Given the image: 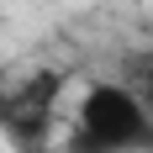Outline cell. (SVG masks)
I'll list each match as a JSON object with an SVG mask.
<instances>
[{
	"label": "cell",
	"mask_w": 153,
	"mask_h": 153,
	"mask_svg": "<svg viewBox=\"0 0 153 153\" xmlns=\"http://www.w3.org/2000/svg\"><path fill=\"white\" fill-rule=\"evenodd\" d=\"M63 153H153V116L122 79H90L79 90Z\"/></svg>",
	"instance_id": "1"
},
{
	"label": "cell",
	"mask_w": 153,
	"mask_h": 153,
	"mask_svg": "<svg viewBox=\"0 0 153 153\" xmlns=\"http://www.w3.org/2000/svg\"><path fill=\"white\" fill-rule=\"evenodd\" d=\"M127 85V90L137 95L143 106H148V116H153V48H137V53H127L122 58V74H116Z\"/></svg>",
	"instance_id": "2"
}]
</instances>
